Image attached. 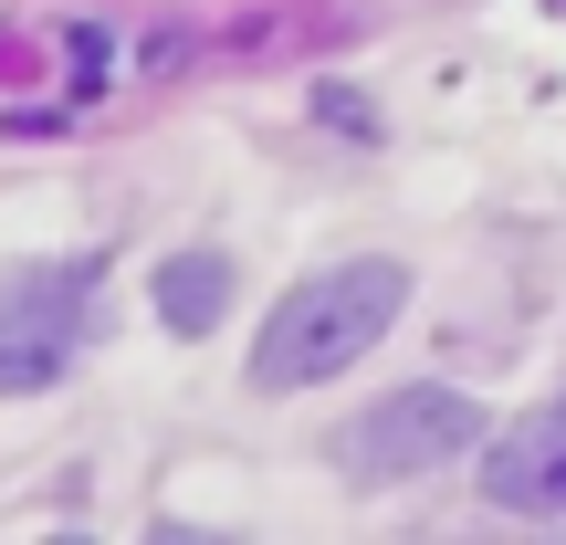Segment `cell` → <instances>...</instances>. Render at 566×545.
<instances>
[{
	"instance_id": "obj_1",
	"label": "cell",
	"mask_w": 566,
	"mask_h": 545,
	"mask_svg": "<svg viewBox=\"0 0 566 545\" xmlns=\"http://www.w3.org/2000/svg\"><path fill=\"white\" fill-rule=\"evenodd\" d=\"M409 304V263L367 252V263H325L304 273L294 294L263 315V346H252V388H325L367 357V346L399 325Z\"/></svg>"
},
{
	"instance_id": "obj_2",
	"label": "cell",
	"mask_w": 566,
	"mask_h": 545,
	"mask_svg": "<svg viewBox=\"0 0 566 545\" xmlns=\"http://www.w3.org/2000/svg\"><path fill=\"white\" fill-rule=\"evenodd\" d=\"M84 315H95V263H21L0 283V388L32 399L74 367Z\"/></svg>"
},
{
	"instance_id": "obj_3",
	"label": "cell",
	"mask_w": 566,
	"mask_h": 545,
	"mask_svg": "<svg viewBox=\"0 0 566 545\" xmlns=\"http://www.w3.org/2000/svg\"><path fill=\"white\" fill-rule=\"evenodd\" d=\"M472 441H483V409H472L462 388H388V399L346 430V462H357L367 483H399V472L451 462V451H472Z\"/></svg>"
},
{
	"instance_id": "obj_4",
	"label": "cell",
	"mask_w": 566,
	"mask_h": 545,
	"mask_svg": "<svg viewBox=\"0 0 566 545\" xmlns=\"http://www.w3.org/2000/svg\"><path fill=\"white\" fill-rule=\"evenodd\" d=\"M483 504H504V514H566V388H556L546 409H525V420L493 441Z\"/></svg>"
},
{
	"instance_id": "obj_5",
	"label": "cell",
	"mask_w": 566,
	"mask_h": 545,
	"mask_svg": "<svg viewBox=\"0 0 566 545\" xmlns=\"http://www.w3.org/2000/svg\"><path fill=\"white\" fill-rule=\"evenodd\" d=\"M221 304H231V263H221V252H168V263H158V315H168V336H210Z\"/></svg>"
},
{
	"instance_id": "obj_6",
	"label": "cell",
	"mask_w": 566,
	"mask_h": 545,
	"mask_svg": "<svg viewBox=\"0 0 566 545\" xmlns=\"http://www.w3.org/2000/svg\"><path fill=\"white\" fill-rule=\"evenodd\" d=\"M315 105H325V116H336V126H346V137H378V126H367V105H357V95H336V84H325V95H315Z\"/></svg>"
}]
</instances>
